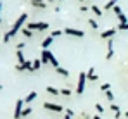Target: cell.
<instances>
[{
	"instance_id": "27",
	"label": "cell",
	"mask_w": 128,
	"mask_h": 119,
	"mask_svg": "<svg viewBox=\"0 0 128 119\" xmlns=\"http://www.w3.org/2000/svg\"><path fill=\"white\" fill-rule=\"evenodd\" d=\"M118 21H120V22H128V17L123 14V12H121V14L118 16Z\"/></svg>"
},
{
	"instance_id": "40",
	"label": "cell",
	"mask_w": 128,
	"mask_h": 119,
	"mask_svg": "<svg viewBox=\"0 0 128 119\" xmlns=\"http://www.w3.org/2000/svg\"><path fill=\"white\" fill-rule=\"evenodd\" d=\"M80 2H85V0H80Z\"/></svg>"
},
{
	"instance_id": "18",
	"label": "cell",
	"mask_w": 128,
	"mask_h": 119,
	"mask_svg": "<svg viewBox=\"0 0 128 119\" xmlns=\"http://www.w3.org/2000/svg\"><path fill=\"white\" fill-rule=\"evenodd\" d=\"M35 9H45L47 7V2H35V3H31Z\"/></svg>"
},
{
	"instance_id": "34",
	"label": "cell",
	"mask_w": 128,
	"mask_h": 119,
	"mask_svg": "<svg viewBox=\"0 0 128 119\" xmlns=\"http://www.w3.org/2000/svg\"><path fill=\"white\" fill-rule=\"evenodd\" d=\"M0 22H2V2H0Z\"/></svg>"
},
{
	"instance_id": "2",
	"label": "cell",
	"mask_w": 128,
	"mask_h": 119,
	"mask_svg": "<svg viewBox=\"0 0 128 119\" xmlns=\"http://www.w3.org/2000/svg\"><path fill=\"white\" fill-rule=\"evenodd\" d=\"M28 29H31V31H45V29H48V22H43V21L28 22Z\"/></svg>"
},
{
	"instance_id": "19",
	"label": "cell",
	"mask_w": 128,
	"mask_h": 119,
	"mask_svg": "<svg viewBox=\"0 0 128 119\" xmlns=\"http://www.w3.org/2000/svg\"><path fill=\"white\" fill-rule=\"evenodd\" d=\"M50 64L54 66V69H57V67H59V60L56 59V55H54V54L50 55Z\"/></svg>"
},
{
	"instance_id": "11",
	"label": "cell",
	"mask_w": 128,
	"mask_h": 119,
	"mask_svg": "<svg viewBox=\"0 0 128 119\" xmlns=\"http://www.w3.org/2000/svg\"><path fill=\"white\" fill-rule=\"evenodd\" d=\"M35 99H36V92H30V93L26 95V99H24V104H31Z\"/></svg>"
},
{
	"instance_id": "17",
	"label": "cell",
	"mask_w": 128,
	"mask_h": 119,
	"mask_svg": "<svg viewBox=\"0 0 128 119\" xmlns=\"http://www.w3.org/2000/svg\"><path fill=\"white\" fill-rule=\"evenodd\" d=\"M45 90H47L50 95H59V93H61V90H57V88H54V86H47Z\"/></svg>"
},
{
	"instance_id": "25",
	"label": "cell",
	"mask_w": 128,
	"mask_h": 119,
	"mask_svg": "<svg viewBox=\"0 0 128 119\" xmlns=\"http://www.w3.org/2000/svg\"><path fill=\"white\" fill-rule=\"evenodd\" d=\"M106 99L109 100V102H114V93L109 90V92H106Z\"/></svg>"
},
{
	"instance_id": "41",
	"label": "cell",
	"mask_w": 128,
	"mask_h": 119,
	"mask_svg": "<svg viewBox=\"0 0 128 119\" xmlns=\"http://www.w3.org/2000/svg\"><path fill=\"white\" fill-rule=\"evenodd\" d=\"M0 2H2V0H0Z\"/></svg>"
},
{
	"instance_id": "39",
	"label": "cell",
	"mask_w": 128,
	"mask_h": 119,
	"mask_svg": "<svg viewBox=\"0 0 128 119\" xmlns=\"http://www.w3.org/2000/svg\"><path fill=\"white\" fill-rule=\"evenodd\" d=\"M48 2H54V0H48ZM57 2H59V0H57Z\"/></svg>"
},
{
	"instance_id": "31",
	"label": "cell",
	"mask_w": 128,
	"mask_h": 119,
	"mask_svg": "<svg viewBox=\"0 0 128 119\" xmlns=\"http://www.w3.org/2000/svg\"><path fill=\"white\" fill-rule=\"evenodd\" d=\"M95 109H97V112H99V114H102V112H104V107H102L100 104H95Z\"/></svg>"
},
{
	"instance_id": "23",
	"label": "cell",
	"mask_w": 128,
	"mask_h": 119,
	"mask_svg": "<svg viewBox=\"0 0 128 119\" xmlns=\"http://www.w3.org/2000/svg\"><path fill=\"white\" fill-rule=\"evenodd\" d=\"M116 3H118V0H109L104 9H112V7H116Z\"/></svg>"
},
{
	"instance_id": "35",
	"label": "cell",
	"mask_w": 128,
	"mask_h": 119,
	"mask_svg": "<svg viewBox=\"0 0 128 119\" xmlns=\"http://www.w3.org/2000/svg\"><path fill=\"white\" fill-rule=\"evenodd\" d=\"M31 3H35V2H45V0H30Z\"/></svg>"
},
{
	"instance_id": "24",
	"label": "cell",
	"mask_w": 128,
	"mask_h": 119,
	"mask_svg": "<svg viewBox=\"0 0 128 119\" xmlns=\"http://www.w3.org/2000/svg\"><path fill=\"white\" fill-rule=\"evenodd\" d=\"M118 29H123V31H128V22H118Z\"/></svg>"
},
{
	"instance_id": "8",
	"label": "cell",
	"mask_w": 128,
	"mask_h": 119,
	"mask_svg": "<svg viewBox=\"0 0 128 119\" xmlns=\"http://www.w3.org/2000/svg\"><path fill=\"white\" fill-rule=\"evenodd\" d=\"M114 35H116V29L112 28V29H106V31H102V33H100V38H102V40H111V38H114Z\"/></svg>"
},
{
	"instance_id": "9",
	"label": "cell",
	"mask_w": 128,
	"mask_h": 119,
	"mask_svg": "<svg viewBox=\"0 0 128 119\" xmlns=\"http://www.w3.org/2000/svg\"><path fill=\"white\" fill-rule=\"evenodd\" d=\"M86 79H90V81H97V79H99V76H95V69H94V67L88 69V73H86Z\"/></svg>"
},
{
	"instance_id": "33",
	"label": "cell",
	"mask_w": 128,
	"mask_h": 119,
	"mask_svg": "<svg viewBox=\"0 0 128 119\" xmlns=\"http://www.w3.org/2000/svg\"><path fill=\"white\" fill-rule=\"evenodd\" d=\"M16 71H24V69H22V66H21V64H16Z\"/></svg>"
},
{
	"instance_id": "7",
	"label": "cell",
	"mask_w": 128,
	"mask_h": 119,
	"mask_svg": "<svg viewBox=\"0 0 128 119\" xmlns=\"http://www.w3.org/2000/svg\"><path fill=\"white\" fill-rule=\"evenodd\" d=\"M50 55H52V52L48 48H42V55H40L42 64H50Z\"/></svg>"
},
{
	"instance_id": "29",
	"label": "cell",
	"mask_w": 128,
	"mask_h": 119,
	"mask_svg": "<svg viewBox=\"0 0 128 119\" xmlns=\"http://www.w3.org/2000/svg\"><path fill=\"white\" fill-rule=\"evenodd\" d=\"M111 111H112L114 114H118V112H121V111H120V107H118L116 104H111Z\"/></svg>"
},
{
	"instance_id": "12",
	"label": "cell",
	"mask_w": 128,
	"mask_h": 119,
	"mask_svg": "<svg viewBox=\"0 0 128 119\" xmlns=\"http://www.w3.org/2000/svg\"><path fill=\"white\" fill-rule=\"evenodd\" d=\"M52 41H54V38H52V36H47V38H43V41H42V48H48V47L52 45Z\"/></svg>"
},
{
	"instance_id": "26",
	"label": "cell",
	"mask_w": 128,
	"mask_h": 119,
	"mask_svg": "<svg viewBox=\"0 0 128 119\" xmlns=\"http://www.w3.org/2000/svg\"><path fill=\"white\" fill-rule=\"evenodd\" d=\"M88 24H90L94 29H97V28H99V22H97L95 19H88Z\"/></svg>"
},
{
	"instance_id": "13",
	"label": "cell",
	"mask_w": 128,
	"mask_h": 119,
	"mask_svg": "<svg viewBox=\"0 0 128 119\" xmlns=\"http://www.w3.org/2000/svg\"><path fill=\"white\" fill-rule=\"evenodd\" d=\"M16 57H18V64H24V62H26L22 50H16Z\"/></svg>"
},
{
	"instance_id": "15",
	"label": "cell",
	"mask_w": 128,
	"mask_h": 119,
	"mask_svg": "<svg viewBox=\"0 0 128 119\" xmlns=\"http://www.w3.org/2000/svg\"><path fill=\"white\" fill-rule=\"evenodd\" d=\"M42 66H43L42 60H40V59H35V60H33V73H35V71H38Z\"/></svg>"
},
{
	"instance_id": "30",
	"label": "cell",
	"mask_w": 128,
	"mask_h": 119,
	"mask_svg": "<svg viewBox=\"0 0 128 119\" xmlns=\"http://www.w3.org/2000/svg\"><path fill=\"white\" fill-rule=\"evenodd\" d=\"M112 12H114L116 16H120V14H121V7H120V5H116V7H112Z\"/></svg>"
},
{
	"instance_id": "32",
	"label": "cell",
	"mask_w": 128,
	"mask_h": 119,
	"mask_svg": "<svg viewBox=\"0 0 128 119\" xmlns=\"http://www.w3.org/2000/svg\"><path fill=\"white\" fill-rule=\"evenodd\" d=\"M22 48H24V43H22V41H21V43H18V48H16V50H22Z\"/></svg>"
},
{
	"instance_id": "20",
	"label": "cell",
	"mask_w": 128,
	"mask_h": 119,
	"mask_svg": "<svg viewBox=\"0 0 128 119\" xmlns=\"http://www.w3.org/2000/svg\"><path fill=\"white\" fill-rule=\"evenodd\" d=\"M99 90L106 93V92H109V90H111V85H109V83H102V85L99 86Z\"/></svg>"
},
{
	"instance_id": "36",
	"label": "cell",
	"mask_w": 128,
	"mask_h": 119,
	"mask_svg": "<svg viewBox=\"0 0 128 119\" xmlns=\"http://www.w3.org/2000/svg\"><path fill=\"white\" fill-rule=\"evenodd\" d=\"M94 119H100V116H99V114H97V116H94Z\"/></svg>"
},
{
	"instance_id": "16",
	"label": "cell",
	"mask_w": 128,
	"mask_h": 119,
	"mask_svg": "<svg viewBox=\"0 0 128 119\" xmlns=\"http://www.w3.org/2000/svg\"><path fill=\"white\" fill-rule=\"evenodd\" d=\"M90 10H92V12H94L95 16H99V17L102 16V9H99L97 5H92V7H90Z\"/></svg>"
},
{
	"instance_id": "1",
	"label": "cell",
	"mask_w": 128,
	"mask_h": 119,
	"mask_svg": "<svg viewBox=\"0 0 128 119\" xmlns=\"http://www.w3.org/2000/svg\"><path fill=\"white\" fill-rule=\"evenodd\" d=\"M26 19H28V14H26V12H22L21 16L16 19V22L12 24V28H10V29L4 35V43H9L10 40H12L16 35H18V33H19V31H21V29H22V24L26 22Z\"/></svg>"
},
{
	"instance_id": "3",
	"label": "cell",
	"mask_w": 128,
	"mask_h": 119,
	"mask_svg": "<svg viewBox=\"0 0 128 119\" xmlns=\"http://www.w3.org/2000/svg\"><path fill=\"white\" fill-rule=\"evenodd\" d=\"M85 83H86V74H85V71H82L80 76H78V85H76V93H78V95H83V92H85Z\"/></svg>"
},
{
	"instance_id": "5",
	"label": "cell",
	"mask_w": 128,
	"mask_h": 119,
	"mask_svg": "<svg viewBox=\"0 0 128 119\" xmlns=\"http://www.w3.org/2000/svg\"><path fill=\"white\" fill-rule=\"evenodd\" d=\"M64 33H66V35H69V36H74V38H83V36H85V31L76 29V28H66V29H64Z\"/></svg>"
},
{
	"instance_id": "37",
	"label": "cell",
	"mask_w": 128,
	"mask_h": 119,
	"mask_svg": "<svg viewBox=\"0 0 128 119\" xmlns=\"http://www.w3.org/2000/svg\"><path fill=\"white\" fill-rule=\"evenodd\" d=\"M125 118H128V111H126V112H125Z\"/></svg>"
},
{
	"instance_id": "4",
	"label": "cell",
	"mask_w": 128,
	"mask_h": 119,
	"mask_svg": "<svg viewBox=\"0 0 128 119\" xmlns=\"http://www.w3.org/2000/svg\"><path fill=\"white\" fill-rule=\"evenodd\" d=\"M43 109L52 111V112H62L64 111V107L61 104H52V102H43Z\"/></svg>"
},
{
	"instance_id": "38",
	"label": "cell",
	"mask_w": 128,
	"mask_h": 119,
	"mask_svg": "<svg viewBox=\"0 0 128 119\" xmlns=\"http://www.w3.org/2000/svg\"><path fill=\"white\" fill-rule=\"evenodd\" d=\"M2 90H4V86H2V85H0V92H2Z\"/></svg>"
},
{
	"instance_id": "14",
	"label": "cell",
	"mask_w": 128,
	"mask_h": 119,
	"mask_svg": "<svg viewBox=\"0 0 128 119\" xmlns=\"http://www.w3.org/2000/svg\"><path fill=\"white\" fill-rule=\"evenodd\" d=\"M21 35L24 36V38H31V36H33L35 33H33L31 29H28V28H22V29H21Z\"/></svg>"
},
{
	"instance_id": "21",
	"label": "cell",
	"mask_w": 128,
	"mask_h": 119,
	"mask_svg": "<svg viewBox=\"0 0 128 119\" xmlns=\"http://www.w3.org/2000/svg\"><path fill=\"white\" fill-rule=\"evenodd\" d=\"M31 112H33V109H31V107H24V109H22V114H21V118H26V116H30Z\"/></svg>"
},
{
	"instance_id": "6",
	"label": "cell",
	"mask_w": 128,
	"mask_h": 119,
	"mask_svg": "<svg viewBox=\"0 0 128 119\" xmlns=\"http://www.w3.org/2000/svg\"><path fill=\"white\" fill-rule=\"evenodd\" d=\"M22 109H24V100L19 99L18 102H16V109H14V119H21Z\"/></svg>"
},
{
	"instance_id": "22",
	"label": "cell",
	"mask_w": 128,
	"mask_h": 119,
	"mask_svg": "<svg viewBox=\"0 0 128 119\" xmlns=\"http://www.w3.org/2000/svg\"><path fill=\"white\" fill-rule=\"evenodd\" d=\"M62 33H64V31H61V29H54V31L50 33V36H52V38H59Z\"/></svg>"
},
{
	"instance_id": "10",
	"label": "cell",
	"mask_w": 128,
	"mask_h": 119,
	"mask_svg": "<svg viewBox=\"0 0 128 119\" xmlns=\"http://www.w3.org/2000/svg\"><path fill=\"white\" fill-rule=\"evenodd\" d=\"M56 73H57L59 76H62V78H68V76H69V71H68V69H64V67H61V66L56 69Z\"/></svg>"
},
{
	"instance_id": "28",
	"label": "cell",
	"mask_w": 128,
	"mask_h": 119,
	"mask_svg": "<svg viewBox=\"0 0 128 119\" xmlns=\"http://www.w3.org/2000/svg\"><path fill=\"white\" fill-rule=\"evenodd\" d=\"M61 95H64V97H71V90H68V88H62V90H61Z\"/></svg>"
}]
</instances>
